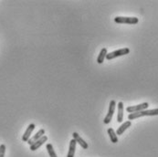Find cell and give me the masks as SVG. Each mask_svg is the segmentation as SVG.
I'll use <instances>...</instances> for the list:
<instances>
[{"label": "cell", "mask_w": 158, "mask_h": 157, "mask_svg": "<svg viewBox=\"0 0 158 157\" xmlns=\"http://www.w3.org/2000/svg\"><path fill=\"white\" fill-rule=\"evenodd\" d=\"M156 115H158V108L154 109V110H144L142 112L130 113L128 115V120L132 121V120H135L137 118H141L143 116H156Z\"/></svg>", "instance_id": "obj_1"}, {"label": "cell", "mask_w": 158, "mask_h": 157, "mask_svg": "<svg viewBox=\"0 0 158 157\" xmlns=\"http://www.w3.org/2000/svg\"><path fill=\"white\" fill-rule=\"evenodd\" d=\"M130 53V49L128 48H121V49H118V50H115L113 52H110V53H107L106 55V58L107 60H113L115 58H118V57H121V56H124V55H127Z\"/></svg>", "instance_id": "obj_2"}, {"label": "cell", "mask_w": 158, "mask_h": 157, "mask_svg": "<svg viewBox=\"0 0 158 157\" xmlns=\"http://www.w3.org/2000/svg\"><path fill=\"white\" fill-rule=\"evenodd\" d=\"M114 21L118 24H130L134 25L139 22V19L135 17H116L114 18Z\"/></svg>", "instance_id": "obj_3"}, {"label": "cell", "mask_w": 158, "mask_h": 157, "mask_svg": "<svg viewBox=\"0 0 158 157\" xmlns=\"http://www.w3.org/2000/svg\"><path fill=\"white\" fill-rule=\"evenodd\" d=\"M115 108H116V102L114 100H112L110 101V105H109V110H108V113L107 115L105 116L104 120H103V122L105 124H109L113 119V114H114V111H115Z\"/></svg>", "instance_id": "obj_4"}, {"label": "cell", "mask_w": 158, "mask_h": 157, "mask_svg": "<svg viewBox=\"0 0 158 157\" xmlns=\"http://www.w3.org/2000/svg\"><path fill=\"white\" fill-rule=\"evenodd\" d=\"M148 106H149V103L148 102H143V103H141V104H138V105H135V106H128L126 108V111H127V112H130V113L142 112V111L146 110L148 108Z\"/></svg>", "instance_id": "obj_5"}, {"label": "cell", "mask_w": 158, "mask_h": 157, "mask_svg": "<svg viewBox=\"0 0 158 157\" xmlns=\"http://www.w3.org/2000/svg\"><path fill=\"white\" fill-rule=\"evenodd\" d=\"M35 128H36V125H35L34 123H30V124L28 125V127L27 128L26 132L24 133V134H23L22 136L23 142H27V141L30 139L31 134L33 133V131H34Z\"/></svg>", "instance_id": "obj_6"}, {"label": "cell", "mask_w": 158, "mask_h": 157, "mask_svg": "<svg viewBox=\"0 0 158 157\" xmlns=\"http://www.w3.org/2000/svg\"><path fill=\"white\" fill-rule=\"evenodd\" d=\"M48 141V137L44 135V136H42L40 139H39L38 141H36L33 144H31L30 145V150L31 151H36V150H38L42 144H44L46 142Z\"/></svg>", "instance_id": "obj_7"}, {"label": "cell", "mask_w": 158, "mask_h": 157, "mask_svg": "<svg viewBox=\"0 0 158 157\" xmlns=\"http://www.w3.org/2000/svg\"><path fill=\"white\" fill-rule=\"evenodd\" d=\"M73 139L76 141V143H78V144H80V146L81 147V148H83V149H88V147H89V145H88V143L80 136V134H78V133H73Z\"/></svg>", "instance_id": "obj_8"}, {"label": "cell", "mask_w": 158, "mask_h": 157, "mask_svg": "<svg viewBox=\"0 0 158 157\" xmlns=\"http://www.w3.org/2000/svg\"><path fill=\"white\" fill-rule=\"evenodd\" d=\"M131 125H132V122H131V121H127V122H124L118 129H117V131L115 132L116 133V134L117 135H122L129 127H131Z\"/></svg>", "instance_id": "obj_9"}, {"label": "cell", "mask_w": 158, "mask_h": 157, "mask_svg": "<svg viewBox=\"0 0 158 157\" xmlns=\"http://www.w3.org/2000/svg\"><path fill=\"white\" fill-rule=\"evenodd\" d=\"M44 134H45V130H44V129H40L36 134L34 135L33 137H31V138L27 141V143H28L29 145L33 144L36 141H38V140L40 139L42 136H44Z\"/></svg>", "instance_id": "obj_10"}, {"label": "cell", "mask_w": 158, "mask_h": 157, "mask_svg": "<svg viewBox=\"0 0 158 157\" xmlns=\"http://www.w3.org/2000/svg\"><path fill=\"white\" fill-rule=\"evenodd\" d=\"M76 141L74 139L70 140L69 142V152H68V155L67 157H74V155H75V150H76Z\"/></svg>", "instance_id": "obj_11"}, {"label": "cell", "mask_w": 158, "mask_h": 157, "mask_svg": "<svg viewBox=\"0 0 158 157\" xmlns=\"http://www.w3.org/2000/svg\"><path fill=\"white\" fill-rule=\"evenodd\" d=\"M118 114H117V122H122L123 120V103L120 101L118 103Z\"/></svg>", "instance_id": "obj_12"}, {"label": "cell", "mask_w": 158, "mask_h": 157, "mask_svg": "<svg viewBox=\"0 0 158 157\" xmlns=\"http://www.w3.org/2000/svg\"><path fill=\"white\" fill-rule=\"evenodd\" d=\"M106 55H107V48H102V50H101V52H100V54H99V56L97 58V62L99 64H102L104 61V59L106 58Z\"/></svg>", "instance_id": "obj_13"}, {"label": "cell", "mask_w": 158, "mask_h": 157, "mask_svg": "<svg viewBox=\"0 0 158 157\" xmlns=\"http://www.w3.org/2000/svg\"><path fill=\"white\" fill-rule=\"evenodd\" d=\"M108 134H109V137L111 139V142L113 143H116L118 142V137H117V134L115 133V131L113 130V128H109L108 129Z\"/></svg>", "instance_id": "obj_14"}, {"label": "cell", "mask_w": 158, "mask_h": 157, "mask_svg": "<svg viewBox=\"0 0 158 157\" xmlns=\"http://www.w3.org/2000/svg\"><path fill=\"white\" fill-rule=\"evenodd\" d=\"M46 148H47V150H48V155H49V156L58 157L57 156V155H56V153H55V151H54L53 145H52L51 143H48V144L46 145Z\"/></svg>", "instance_id": "obj_15"}, {"label": "cell", "mask_w": 158, "mask_h": 157, "mask_svg": "<svg viewBox=\"0 0 158 157\" xmlns=\"http://www.w3.org/2000/svg\"><path fill=\"white\" fill-rule=\"evenodd\" d=\"M5 153H6V145L1 144L0 145V157H5Z\"/></svg>", "instance_id": "obj_16"}]
</instances>
